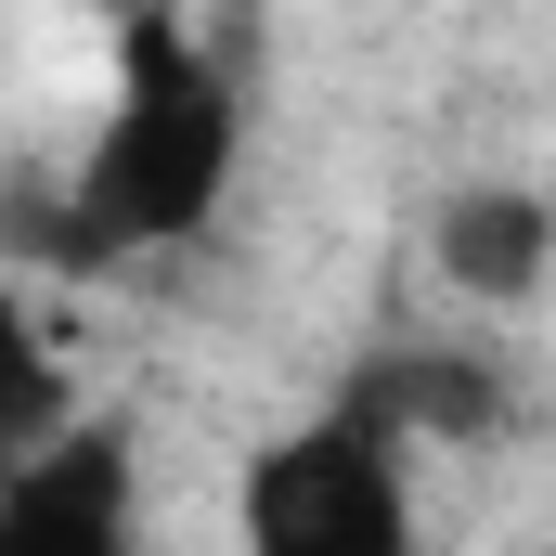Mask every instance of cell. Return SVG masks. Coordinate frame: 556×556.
Here are the masks:
<instances>
[{
    "label": "cell",
    "mask_w": 556,
    "mask_h": 556,
    "mask_svg": "<svg viewBox=\"0 0 556 556\" xmlns=\"http://www.w3.org/2000/svg\"><path fill=\"white\" fill-rule=\"evenodd\" d=\"M233 78L155 13L130 26V65H117V104H104V130L78 155V181H65V207L39 220V247L65 260V273H104V260H155V247H181V233H207L220 220V181H233Z\"/></svg>",
    "instance_id": "obj_1"
},
{
    "label": "cell",
    "mask_w": 556,
    "mask_h": 556,
    "mask_svg": "<svg viewBox=\"0 0 556 556\" xmlns=\"http://www.w3.org/2000/svg\"><path fill=\"white\" fill-rule=\"evenodd\" d=\"M247 556H415V479L402 440L324 402L247 466Z\"/></svg>",
    "instance_id": "obj_2"
},
{
    "label": "cell",
    "mask_w": 556,
    "mask_h": 556,
    "mask_svg": "<svg viewBox=\"0 0 556 556\" xmlns=\"http://www.w3.org/2000/svg\"><path fill=\"white\" fill-rule=\"evenodd\" d=\"M0 556H142L130 440L65 415L26 466H0Z\"/></svg>",
    "instance_id": "obj_3"
},
{
    "label": "cell",
    "mask_w": 556,
    "mask_h": 556,
    "mask_svg": "<svg viewBox=\"0 0 556 556\" xmlns=\"http://www.w3.org/2000/svg\"><path fill=\"white\" fill-rule=\"evenodd\" d=\"M544 260H556V220L531 181H479L440 207V273L466 285L479 311H531L544 298Z\"/></svg>",
    "instance_id": "obj_5"
},
{
    "label": "cell",
    "mask_w": 556,
    "mask_h": 556,
    "mask_svg": "<svg viewBox=\"0 0 556 556\" xmlns=\"http://www.w3.org/2000/svg\"><path fill=\"white\" fill-rule=\"evenodd\" d=\"M337 402L363 427H389V440H492V427H505V376H492L479 350H389V363H363Z\"/></svg>",
    "instance_id": "obj_4"
},
{
    "label": "cell",
    "mask_w": 556,
    "mask_h": 556,
    "mask_svg": "<svg viewBox=\"0 0 556 556\" xmlns=\"http://www.w3.org/2000/svg\"><path fill=\"white\" fill-rule=\"evenodd\" d=\"M65 415H78V389H65V363H52L39 311L0 285V466H26V453H39Z\"/></svg>",
    "instance_id": "obj_6"
}]
</instances>
